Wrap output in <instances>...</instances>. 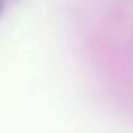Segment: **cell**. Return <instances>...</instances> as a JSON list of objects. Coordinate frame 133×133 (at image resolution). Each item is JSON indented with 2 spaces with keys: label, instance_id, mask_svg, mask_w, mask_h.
<instances>
[{
  "label": "cell",
  "instance_id": "cell-1",
  "mask_svg": "<svg viewBox=\"0 0 133 133\" xmlns=\"http://www.w3.org/2000/svg\"><path fill=\"white\" fill-rule=\"evenodd\" d=\"M2 10H4V0H0V14H2Z\"/></svg>",
  "mask_w": 133,
  "mask_h": 133
}]
</instances>
